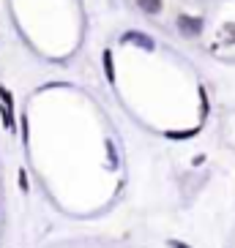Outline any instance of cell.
Wrapping results in <instances>:
<instances>
[{
    "label": "cell",
    "mask_w": 235,
    "mask_h": 248,
    "mask_svg": "<svg viewBox=\"0 0 235 248\" xmlns=\"http://www.w3.org/2000/svg\"><path fill=\"white\" fill-rule=\"evenodd\" d=\"M178 28H181V33H186V36H197L200 33V19L181 16V19H178Z\"/></svg>",
    "instance_id": "obj_1"
},
{
    "label": "cell",
    "mask_w": 235,
    "mask_h": 248,
    "mask_svg": "<svg viewBox=\"0 0 235 248\" xmlns=\"http://www.w3.org/2000/svg\"><path fill=\"white\" fill-rule=\"evenodd\" d=\"M140 6L145 8L148 14H156V11L162 8V0H140Z\"/></svg>",
    "instance_id": "obj_2"
},
{
    "label": "cell",
    "mask_w": 235,
    "mask_h": 248,
    "mask_svg": "<svg viewBox=\"0 0 235 248\" xmlns=\"http://www.w3.org/2000/svg\"><path fill=\"white\" fill-rule=\"evenodd\" d=\"M169 246H172V248H186L184 243H178V240H175V243H169Z\"/></svg>",
    "instance_id": "obj_3"
}]
</instances>
